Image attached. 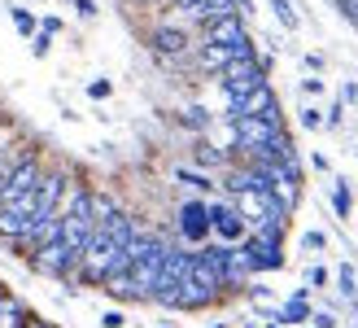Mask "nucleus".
<instances>
[{
	"label": "nucleus",
	"instance_id": "nucleus-1",
	"mask_svg": "<svg viewBox=\"0 0 358 328\" xmlns=\"http://www.w3.org/2000/svg\"><path fill=\"white\" fill-rule=\"evenodd\" d=\"M258 83H266V70H262V57H241V62H227V70L219 75V93L227 101V114L236 109Z\"/></svg>",
	"mask_w": 358,
	"mask_h": 328
},
{
	"label": "nucleus",
	"instance_id": "nucleus-2",
	"mask_svg": "<svg viewBox=\"0 0 358 328\" xmlns=\"http://www.w3.org/2000/svg\"><path fill=\"white\" fill-rule=\"evenodd\" d=\"M40 175H44V158L35 153V149H27V153L5 171V184H0V210L13 206L22 193H31L35 184H40Z\"/></svg>",
	"mask_w": 358,
	"mask_h": 328
},
{
	"label": "nucleus",
	"instance_id": "nucleus-3",
	"mask_svg": "<svg viewBox=\"0 0 358 328\" xmlns=\"http://www.w3.org/2000/svg\"><path fill=\"white\" fill-rule=\"evenodd\" d=\"M188 271H192V250L188 245H166V259H162V271H157V285H153L149 302L166 306L175 298V289L188 280Z\"/></svg>",
	"mask_w": 358,
	"mask_h": 328
},
{
	"label": "nucleus",
	"instance_id": "nucleus-4",
	"mask_svg": "<svg viewBox=\"0 0 358 328\" xmlns=\"http://www.w3.org/2000/svg\"><path fill=\"white\" fill-rule=\"evenodd\" d=\"M27 259H31V267L40 271V276H48V280H70V276L79 271V254H70V250L62 245V236H57V241L35 245Z\"/></svg>",
	"mask_w": 358,
	"mask_h": 328
},
{
	"label": "nucleus",
	"instance_id": "nucleus-5",
	"mask_svg": "<svg viewBox=\"0 0 358 328\" xmlns=\"http://www.w3.org/2000/svg\"><path fill=\"white\" fill-rule=\"evenodd\" d=\"M231 118H266V123H275V127H284V114H280V97H275V88H271V79L266 83H258L254 93H249L236 109L227 114V123Z\"/></svg>",
	"mask_w": 358,
	"mask_h": 328
},
{
	"label": "nucleus",
	"instance_id": "nucleus-6",
	"mask_svg": "<svg viewBox=\"0 0 358 328\" xmlns=\"http://www.w3.org/2000/svg\"><path fill=\"white\" fill-rule=\"evenodd\" d=\"M280 132H284V127L266 123V118H231V140H236L241 153H262Z\"/></svg>",
	"mask_w": 358,
	"mask_h": 328
},
{
	"label": "nucleus",
	"instance_id": "nucleus-7",
	"mask_svg": "<svg viewBox=\"0 0 358 328\" xmlns=\"http://www.w3.org/2000/svg\"><path fill=\"white\" fill-rule=\"evenodd\" d=\"M179 236H184V245L201 250L210 241V202H201V197H192V202L179 206Z\"/></svg>",
	"mask_w": 358,
	"mask_h": 328
},
{
	"label": "nucleus",
	"instance_id": "nucleus-8",
	"mask_svg": "<svg viewBox=\"0 0 358 328\" xmlns=\"http://www.w3.org/2000/svg\"><path fill=\"white\" fill-rule=\"evenodd\" d=\"M210 236H219V245H241L249 236V224L236 214V206L210 202Z\"/></svg>",
	"mask_w": 358,
	"mask_h": 328
},
{
	"label": "nucleus",
	"instance_id": "nucleus-9",
	"mask_svg": "<svg viewBox=\"0 0 358 328\" xmlns=\"http://www.w3.org/2000/svg\"><path fill=\"white\" fill-rule=\"evenodd\" d=\"M149 48L157 53V57H184V53L192 48V35L179 22H157L149 31Z\"/></svg>",
	"mask_w": 358,
	"mask_h": 328
},
{
	"label": "nucleus",
	"instance_id": "nucleus-10",
	"mask_svg": "<svg viewBox=\"0 0 358 328\" xmlns=\"http://www.w3.org/2000/svg\"><path fill=\"white\" fill-rule=\"evenodd\" d=\"M245 18L241 13H227V18H214V22L201 27V44H214V48H231L236 40H245Z\"/></svg>",
	"mask_w": 358,
	"mask_h": 328
},
{
	"label": "nucleus",
	"instance_id": "nucleus-11",
	"mask_svg": "<svg viewBox=\"0 0 358 328\" xmlns=\"http://www.w3.org/2000/svg\"><path fill=\"white\" fill-rule=\"evenodd\" d=\"M214 302H219V298H214V294H206V289H201V285H196V280L188 276L184 285L175 289V298L166 302V311H206V306H214Z\"/></svg>",
	"mask_w": 358,
	"mask_h": 328
},
{
	"label": "nucleus",
	"instance_id": "nucleus-12",
	"mask_svg": "<svg viewBox=\"0 0 358 328\" xmlns=\"http://www.w3.org/2000/svg\"><path fill=\"white\" fill-rule=\"evenodd\" d=\"M0 328H31V315H27L22 298L0 294Z\"/></svg>",
	"mask_w": 358,
	"mask_h": 328
},
{
	"label": "nucleus",
	"instance_id": "nucleus-13",
	"mask_svg": "<svg viewBox=\"0 0 358 328\" xmlns=\"http://www.w3.org/2000/svg\"><path fill=\"white\" fill-rule=\"evenodd\" d=\"M336 294H341L350 306H358V267H354V263H341V267H336Z\"/></svg>",
	"mask_w": 358,
	"mask_h": 328
},
{
	"label": "nucleus",
	"instance_id": "nucleus-14",
	"mask_svg": "<svg viewBox=\"0 0 358 328\" xmlns=\"http://www.w3.org/2000/svg\"><path fill=\"white\" fill-rule=\"evenodd\" d=\"M328 202L336 210V219H350L354 214V197H350V179H332V189H328Z\"/></svg>",
	"mask_w": 358,
	"mask_h": 328
},
{
	"label": "nucleus",
	"instance_id": "nucleus-15",
	"mask_svg": "<svg viewBox=\"0 0 358 328\" xmlns=\"http://www.w3.org/2000/svg\"><path fill=\"white\" fill-rule=\"evenodd\" d=\"M231 62V48H214V44H201V57H196V66L210 70V75H223Z\"/></svg>",
	"mask_w": 358,
	"mask_h": 328
},
{
	"label": "nucleus",
	"instance_id": "nucleus-16",
	"mask_svg": "<svg viewBox=\"0 0 358 328\" xmlns=\"http://www.w3.org/2000/svg\"><path fill=\"white\" fill-rule=\"evenodd\" d=\"M266 5H271L275 22H280L284 31H297V27H301V18H297V5H293V0H266Z\"/></svg>",
	"mask_w": 358,
	"mask_h": 328
},
{
	"label": "nucleus",
	"instance_id": "nucleus-17",
	"mask_svg": "<svg viewBox=\"0 0 358 328\" xmlns=\"http://www.w3.org/2000/svg\"><path fill=\"white\" fill-rule=\"evenodd\" d=\"M9 22L27 35V40H35V31H40V18H35L31 9H22V5H9Z\"/></svg>",
	"mask_w": 358,
	"mask_h": 328
},
{
	"label": "nucleus",
	"instance_id": "nucleus-18",
	"mask_svg": "<svg viewBox=\"0 0 358 328\" xmlns=\"http://www.w3.org/2000/svg\"><path fill=\"white\" fill-rule=\"evenodd\" d=\"M175 179H179V184H188V189H196V193H210V189H214V179H210V175L188 171V167H175Z\"/></svg>",
	"mask_w": 358,
	"mask_h": 328
},
{
	"label": "nucleus",
	"instance_id": "nucleus-19",
	"mask_svg": "<svg viewBox=\"0 0 358 328\" xmlns=\"http://www.w3.org/2000/svg\"><path fill=\"white\" fill-rule=\"evenodd\" d=\"M184 123L192 127V132H206L214 118H210V109H206V105H192V109H184Z\"/></svg>",
	"mask_w": 358,
	"mask_h": 328
},
{
	"label": "nucleus",
	"instance_id": "nucleus-20",
	"mask_svg": "<svg viewBox=\"0 0 358 328\" xmlns=\"http://www.w3.org/2000/svg\"><path fill=\"white\" fill-rule=\"evenodd\" d=\"M297 123L306 127V132H319V127H324V109H315V105H301V114H297Z\"/></svg>",
	"mask_w": 358,
	"mask_h": 328
},
{
	"label": "nucleus",
	"instance_id": "nucleus-21",
	"mask_svg": "<svg viewBox=\"0 0 358 328\" xmlns=\"http://www.w3.org/2000/svg\"><path fill=\"white\" fill-rule=\"evenodd\" d=\"M196 162H201V167H219V162H227V153H219V149H214V144H196Z\"/></svg>",
	"mask_w": 358,
	"mask_h": 328
},
{
	"label": "nucleus",
	"instance_id": "nucleus-22",
	"mask_svg": "<svg viewBox=\"0 0 358 328\" xmlns=\"http://www.w3.org/2000/svg\"><path fill=\"white\" fill-rule=\"evenodd\" d=\"M301 250H328V236L324 232H319V228H310V232H301Z\"/></svg>",
	"mask_w": 358,
	"mask_h": 328
},
{
	"label": "nucleus",
	"instance_id": "nucleus-23",
	"mask_svg": "<svg viewBox=\"0 0 358 328\" xmlns=\"http://www.w3.org/2000/svg\"><path fill=\"white\" fill-rule=\"evenodd\" d=\"M110 93H114V83H110V79H92V83H87V97H92V101H105Z\"/></svg>",
	"mask_w": 358,
	"mask_h": 328
},
{
	"label": "nucleus",
	"instance_id": "nucleus-24",
	"mask_svg": "<svg viewBox=\"0 0 358 328\" xmlns=\"http://www.w3.org/2000/svg\"><path fill=\"white\" fill-rule=\"evenodd\" d=\"M332 5H336V13H341L350 27L358 22V0H332Z\"/></svg>",
	"mask_w": 358,
	"mask_h": 328
},
{
	"label": "nucleus",
	"instance_id": "nucleus-25",
	"mask_svg": "<svg viewBox=\"0 0 358 328\" xmlns=\"http://www.w3.org/2000/svg\"><path fill=\"white\" fill-rule=\"evenodd\" d=\"M341 114H345V101H332L324 109V127H341Z\"/></svg>",
	"mask_w": 358,
	"mask_h": 328
},
{
	"label": "nucleus",
	"instance_id": "nucleus-26",
	"mask_svg": "<svg viewBox=\"0 0 358 328\" xmlns=\"http://www.w3.org/2000/svg\"><path fill=\"white\" fill-rule=\"evenodd\" d=\"M48 48H52V35L35 31V40H31V53H35V57H48Z\"/></svg>",
	"mask_w": 358,
	"mask_h": 328
},
{
	"label": "nucleus",
	"instance_id": "nucleus-27",
	"mask_svg": "<svg viewBox=\"0 0 358 328\" xmlns=\"http://www.w3.org/2000/svg\"><path fill=\"white\" fill-rule=\"evenodd\" d=\"M328 280H332V276H328V267H310V271H306V285H310V289H324Z\"/></svg>",
	"mask_w": 358,
	"mask_h": 328
},
{
	"label": "nucleus",
	"instance_id": "nucleus-28",
	"mask_svg": "<svg viewBox=\"0 0 358 328\" xmlns=\"http://www.w3.org/2000/svg\"><path fill=\"white\" fill-rule=\"evenodd\" d=\"M336 324H341V320H336L332 311H315L310 315V328H336Z\"/></svg>",
	"mask_w": 358,
	"mask_h": 328
},
{
	"label": "nucleus",
	"instance_id": "nucleus-29",
	"mask_svg": "<svg viewBox=\"0 0 358 328\" xmlns=\"http://www.w3.org/2000/svg\"><path fill=\"white\" fill-rule=\"evenodd\" d=\"M101 328H127V320H122V311H105L101 315Z\"/></svg>",
	"mask_w": 358,
	"mask_h": 328
},
{
	"label": "nucleus",
	"instance_id": "nucleus-30",
	"mask_svg": "<svg viewBox=\"0 0 358 328\" xmlns=\"http://www.w3.org/2000/svg\"><path fill=\"white\" fill-rule=\"evenodd\" d=\"M301 93H306V97H319V93H324V79H319V75L301 79Z\"/></svg>",
	"mask_w": 358,
	"mask_h": 328
},
{
	"label": "nucleus",
	"instance_id": "nucleus-31",
	"mask_svg": "<svg viewBox=\"0 0 358 328\" xmlns=\"http://www.w3.org/2000/svg\"><path fill=\"white\" fill-rule=\"evenodd\" d=\"M75 13L83 18V22H87V18H96V0H75Z\"/></svg>",
	"mask_w": 358,
	"mask_h": 328
},
{
	"label": "nucleus",
	"instance_id": "nucleus-32",
	"mask_svg": "<svg viewBox=\"0 0 358 328\" xmlns=\"http://www.w3.org/2000/svg\"><path fill=\"white\" fill-rule=\"evenodd\" d=\"M40 31H44V35H57V31H62V18H44Z\"/></svg>",
	"mask_w": 358,
	"mask_h": 328
},
{
	"label": "nucleus",
	"instance_id": "nucleus-33",
	"mask_svg": "<svg viewBox=\"0 0 358 328\" xmlns=\"http://www.w3.org/2000/svg\"><path fill=\"white\" fill-rule=\"evenodd\" d=\"M231 5H236V13H241V18L254 13V0H231Z\"/></svg>",
	"mask_w": 358,
	"mask_h": 328
},
{
	"label": "nucleus",
	"instance_id": "nucleus-34",
	"mask_svg": "<svg viewBox=\"0 0 358 328\" xmlns=\"http://www.w3.org/2000/svg\"><path fill=\"white\" fill-rule=\"evenodd\" d=\"M341 101H354V105H358V83H345V93H341Z\"/></svg>",
	"mask_w": 358,
	"mask_h": 328
},
{
	"label": "nucleus",
	"instance_id": "nucleus-35",
	"mask_svg": "<svg viewBox=\"0 0 358 328\" xmlns=\"http://www.w3.org/2000/svg\"><path fill=\"white\" fill-rule=\"evenodd\" d=\"M5 171H9V167H0V184H5Z\"/></svg>",
	"mask_w": 358,
	"mask_h": 328
},
{
	"label": "nucleus",
	"instance_id": "nucleus-36",
	"mask_svg": "<svg viewBox=\"0 0 358 328\" xmlns=\"http://www.w3.org/2000/svg\"><path fill=\"white\" fill-rule=\"evenodd\" d=\"M266 328H275V324H266Z\"/></svg>",
	"mask_w": 358,
	"mask_h": 328
},
{
	"label": "nucleus",
	"instance_id": "nucleus-37",
	"mask_svg": "<svg viewBox=\"0 0 358 328\" xmlns=\"http://www.w3.org/2000/svg\"><path fill=\"white\" fill-rule=\"evenodd\" d=\"M354 31H358V22H354Z\"/></svg>",
	"mask_w": 358,
	"mask_h": 328
},
{
	"label": "nucleus",
	"instance_id": "nucleus-38",
	"mask_svg": "<svg viewBox=\"0 0 358 328\" xmlns=\"http://www.w3.org/2000/svg\"><path fill=\"white\" fill-rule=\"evenodd\" d=\"M306 328H310V324H306Z\"/></svg>",
	"mask_w": 358,
	"mask_h": 328
}]
</instances>
